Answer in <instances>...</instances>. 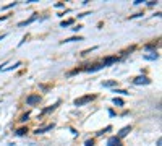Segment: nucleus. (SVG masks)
I'll list each match as a JSON object with an SVG mask.
<instances>
[{
	"label": "nucleus",
	"mask_w": 162,
	"mask_h": 146,
	"mask_svg": "<svg viewBox=\"0 0 162 146\" xmlns=\"http://www.w3.org/2000/svg\"><path fill=\"white\" fill-rule=\"evenodd\" d=\"M94 99V96L88 94V96H83V97H78V99H75V105L76 107H80V105H84V104H88Z\"/></svg>",
	"instance_id": "1"
},
{
	"label": "nucleus",
	"mask_w": 162,
	"mask_h": 146,
	"mask_svg": "<svg viewBox=\"0 0 162 146\" xmlns=\"http://www.w3.org/2000/svg\"><path fill=\"white\" fill-rule=\"evenodd\" d=\"M39 101H41V96L39 94H31V96H28L26 104L28 105H34V104H39Z\"/></svg>",
	"instance_id": "2"
},
{
	"label": "nucleus",
	"mask_w": 162,
	"mask_h": 146,
	"mask_svg": "<svg viewBox=\"0 0 162 146\" xmlns=\"http://www.w3.org/2000/svg\"><path fill=\"white\" fill-rule=\"evenodd\" d=\"M133 83H135V84H149L151 80H149L148 76H138V78L133 80Z\"/></svg>",
	"instance_id": "3"
},
{
	"label": "nucleus",
	"mask_w": 162,
	"mask_h": 146,
	"mask_svg": "<svg viewBox=\"0 0 162 146\" xmlns=\"http://www.w3.org/2000/svg\"><path fill=\"white\" fill-rule=\"evenodd\" d=\"M107 146H123V144H122L120 138H117V136H110L109 141H107Z\"/></svg>",
	"instance_id": "4"
},
{
	"label": "nucleus",
	"mask_w": 162,
	"mask_h": 146,
	"mask_svg": "<svg viewBox=\"0 0 162 146\" xmlns=\"http://www.w3.org/2000/svg\"><path fill=\"white\" fill-rule=\"evenodd\" d=\"M52 128H54V123H49V125H45V127H41V128H37L34 133L41 135V133H45V132H49V130H52Z\"/></svg>",
	"instance_id": "5"
},
{
	"label": "nucleus",
	"mask_w": 162,
	"mask_h": 146,
	"mask_svg": "<svg viewBox=\"0 0 162 146\" xmlns=\"http://www.w3.org/2000/svg\"><path fill=\"white\" fill-rule=\"evenodd\" d=\"M130 132H131V127H123V128H122V130L118 132V135H117V138H120V140H122L123 136H127V135L130 133Z\"/></svg>",
	"instance_id": "6"
},
{
	"label": "nucleus",
	"mask_w": 162,
	"mask_h": 146,
	"mask_svg": "<svg viewBox=\"0 0 162 146\" xmlns=\"http://www.w3.org/2000/svg\"><path fill=\"white\" fill-rule=\"evenodd\" d=\"M115 62H118V58H117V57H107L106 60L102 62V65H104V67H109V65H112V63H115Z\"/></svg>",
	"instance_id": "7"
},
{
	"label": "nucleus",
	"mask_w": 162,
	"mask_h": 146,
	"mask_svg": "<svg viewBox=\"0 0 162 146\" xmlns=\"http://www.w3.org/2000/svg\"><path fill=\"white\" fill-rule=\"evenodd\" d=\"M36 19H37V15L34 13V15H33V16H31L29 19H26V21H21V23L18 24V26H20V28H23V26H28V24H31L33 21H36Z\"/></svg>",
	"instance_id": "8"
},
{
	"label": "nucleus",
	"mask_w": 162,
	"mask_h": 146,
	"mask_svg": "<svg viewBox=\"0 0 162 146\" xmlns=\"http://www.w3.org/2000/svg\"><path fill=\"white\" fill-rule=\"evenodd\" d=\"M101 68H104V65L102 63H96V65H92V67L84 68V70H86V72H97V70H101Z\"/></svg>",
	"instance_id": "9"
},
{
	"label": "nucleus",
	"mask_w": 162,
	"mask_h": 146,
	"mask_svg": "<svg viewBox=\"0 0 162 146\" xmlns=\"http://www.w3.org/2000/svg\"><path fill=\"white\" fill-rule=\"evenodd\" d=\"M102 86H104V88H113V86H117V81H115V80H109V81H102Z\"/></svg>",
	"instance_id": "10"
},
{
	"label": "nucleus",
	"mask_w": 162,
	"mask_h": 146,
	"mask_svg": "<svg viewBox=\"0 0 162 146\" xmlns=\"http://www.w3.org/2000/svg\"><path fill=\"white\" fill-rule=\"evenodd\" d=\"M57 105H59V102L54 104V105H50V107H45V109L42 110V115H44V114H49V112H52V110H55V109H57Z\"/></svg>",
	"instance_id": "11"
},
{
	"label": "nucleus",
	"mask_w": 162,
	"mask_h": 146,
	"mask_svg": "<svg viewBox=\"0 0 162 146\" xmlns=\"http://www.w3.org/2000/svg\"><path fill=\"white\" fill-rule=\"evenodd\" d=\"M144 58H146V60H157V58H159V54L152 52V54H149V55H144Z\"/></svg>",
	"instance_id": "12"
},
{
	"label": "nucleus",
	"mask_w": 162,
	"mask_h": 146,
	"mask_svg": "<svg viewBox=\"0 0 162 146\" xmlns=\"http://www.w3.org/2000/svg\"><path fill=\"white\" fill-rule=\"evenodd\" d=\"M18 67H21V62H16L13 67H8V68H5V70H7V72H12V70H16Z\"/></svg>",
	"instance_id": "13"
},
{
	"label": "nucleus",
	"mask_w": 162,
	"mask_h": 146,
	"mask_svg": "<svg viewBox=\"0 0 162 146\" xmlns=\"http://www.w3.org/2000/svg\"><path fill=\"white\" fill-rule=\"evenodd\" d=\"M28 133V128H20V130H16V135L18 136H23V135H26Z\"/></svg>",
	"instance_id": "14"
},
{
	"label": "nucleus",
	"mask_w": 162,
	"mask_h": 146,
	"mask_svg": "<svg viewBox=\"0 0 162 146\" xmlns=\"http://www.w3.org/2000/svg\"><path fill=\"white\" fill-rule=\"evenodd\" d=\"M113 104L115 105H123V101L120 99V97H113Z\"/></svg>",
	"instance_id": "15"
},
{
	"label": "nucleus",
	"mask_w": 162,
	"mask_h": 146,
	"mask_svg": "<svg viewBox=\"0 0 162 146\" xmlns=\"http://www.w3.org/2000/svg\"><path fill=\"white\" fill-rule=\"evenodd\" d=\"M75 41H83L81 37H70V39H65V42H75Z\"/></svg>",
	"instance_id": "16"
},
{
	"label": "nucleus",
	"mask_w": 162,
	"mask_h": 146,
	"mask_svg": "<svg viewBox=\"0 0 162 146\" xmlns=\"http://www.w3.org/2000/svg\"><path fill=\"white\" fill-rule=\"evenodd\" d=\"M70 24H73V19H66V21H62V28L70 26Z\"/></svg>",
	"instance_id": "17"
},
{
	"label": "nucleus",
	"mask_w": 162,
	"mask_h": 146,
	"mask_svg": "<svg viewBox=\"0 0 162 146\" xmlns=\"http://www.w3.org/2000/svg\"><path fill=\"white\" fill-rule=\"evenodd\" d=\"M113 93H118V94H123V96H127V94H128V91H125V89H115Z\"/></svg>",
	"instance_id": "18"
},
{
	"label": "nucleus",
	"mask_w": 162,
	"mask_h": 146,
	"mask_svg": "<svg viewBox=\"0 0 162 146\" xmlns=\"http://www.w3.org/2000/svg\"><path fill=\"white\" fill-rule=\"evenodd\" d=\"M110 130V127H107V128L106 130H101V132H97V136H101V135H104V133H106V132H109Z\"/></svg>",
	"instance_id": "19"
},
{
	"label": "nucleus",
	"mask_w": 162,
	"mask_h": 146,
	"mask_svg": "<svg viewBox=\"0 0 162 146\" xmlns=\"http://www.w3.org/2000/svg\"><path fill=\"white\" fill-rule=\"evenodd\" d=\"M84 146H94V141H92V140H88L86 143H84Z\"/></svg>",
	"instance_id": "20"
},
{
	"label": "nucleus",
	"mask_w": 162,
	"mask_h": 146,
	"mask_svg": "<svg viewBox=\"0 0 162 146\" xmlns=\"http://www.w3.org/2000/svg\"><path fill=\"white\" fill-rule=\"evenodd\" d=\"M28 117H29V114H24V115L21 117V122H26V120H28Z\"/></svg>",
	"instance_id": "21"
},
{
	"label": "nucleus",
	"mask_w": 162,
	"mask_h": 146,
	"mask_svg": "<svg viewBox=\"0 0 162 146\" xmlns=\"http://www.w3.org/2000/svg\"><path fill=\"white\" fill-rule=\"evenodd\" d=\"M139 16H143V13H136V15H133L131 18H139Z\"/></svg>",
	"instance_id": "22"
},
{
	"label": "nucleus",
	"mask_w": 162,
	"mask_h": 146,
	"mask_svg": "<svg viewBox=\"0 0 162 146\" xmlns=\"http://www.w3.org/2000/svg\"><path fill=\"white\" fill-rule=\"evenodd\" d=\"M8 16H0V21H3V19H7Z\"/></svg>",
	"instance_id": "23"
},
{
	"label": "nucleus",
	"mask_w": 162,
	"mask_h": 146,
	"mask_svg": "<svg viewBox=\"0 0 162 146\" xmlns=\"http://www.w3.org/2000/svg\"><path fill=\"white\" fill-rule=\"evenodd\" d=\"M7 63H3V65H0V70H3V67H5Z\"/></svg>",
	"instance_id": "24"
},
{
	"label": "nucleus",
	"mask_w": 162,
	"mask_h": 146,
	"mask_svg": "<svg viewBox=\"0 0 162 146\" xmlns=\"http://www.w3.org/2000/svg\"><path fill=\"white\" fill-rule=\"evenodd\" d=\"M2 39H5V34H2V36H0V41H2Z\"/></svg>",
	"instance_id": "25"
}]
</instances>
